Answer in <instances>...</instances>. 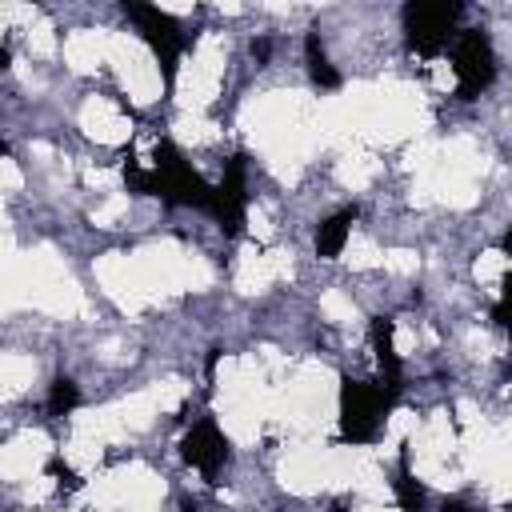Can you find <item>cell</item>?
Wrapping results in <instances>:
<instances>
[{
	"mask_svg": "<svg viewBox=\"0 0 512 512\" xmlns=\"http://www.w3.org/2000/svg\"><path fill=\"white\" fill-rule=\"evenodd\" d=\"M452 72H456V92L460 100H472L480 96L492 76H496V52L488 44V36L480 28H464L456 32V44H452Z\"/></svg>",
	"mask_w": 512,
	"mask_h": 512,
	"instance_id": "obj_1",
	"label": "cell"
},
{
	"mask_svg": "<svg viewBox=\"0 0 512 512\" xmlns=\"http://www.w3.org/2000/svg\"><path fill=\"white\" fill-rule=\"evenodd\" d=\"M388 392L384 384H368V380H344L340 388V432L356 444L372 440L380 428V416L388 408Z\"/></svg>",
	"mask_w": 512,
	"mask_h": 512,
	"instance_id": "obj_2",
	"label": "cell"
},
{
	"mask_svg": "<svg viewBox=\"0 0 512 512\" xmlns=\"http://www.w3.org/2000/svg\"><path fill=\"white\" fill-rule=\"evenodd\" d=\"M124 12L136 24V32L144 36V44L156 52V60L164 64V80H172L176 60H180V48H184V36H180L176 20L164 8H156V4H128Z\"/></svg>",
	"mask_w": 512,
	"mask_h": 512,
	"instance_id": "obj_3",
	"label": "cell"
},
{
	"mask_svg": "<svg viewBox=\"0 0 512 512\" xmlns=\"http://www.w3.org/2000/svg\"><path fill=\"white\" fill-rule=\"evenodd\" d=\"M456 16H460V4H444V0H436V4H408L404 8V28H408V40L416 44V52L436 56L448 44V36H452Z\"/></svg>",
	"mask_w": 512,
	"mask_h": 512,
	"instance_id": "obj_4",
	"label": "cell"
},
{
	"mask_svg": "<svg viewBox=\"0 0 512 512\" xmlns=\"http://www.w3.org/2000/svg\"><path fill=\"white\" fill-rule=\"evenodd\" d=\"M180 452H184V460H188L192 468H200L204 476H212V472H220L224 460H228V440H224V432L216 428V420H196V424L184 432Z\"/></svg>",
	"mask_w": 512,
	"mask_h": 512,
	"instance_id": "obj_5",
	"label": "cell"
},
{
	"mask_svg": "<svg viewBox=\"0 0 512 512\" xmlns=\"http://www.w3.org/2000/svg\"><path fill=\"white\" fill-rule=\"evenodd\" d=\"M372 352H376V364H380V380H384V392L396 396L400 388V352H396V340H392V320H372Z\"/></svg>",
	"mask_w": 512,
	"mask_h": 512,
	"instance_id": "obj_6",
	"label": "cell"
},
{
	"mask_svg": "<svg viewBox=\"0 0 512 512\" xmlns=\"http://www.w3.org/2000/svg\"><path fill=\"white\" fill-rule=\"evenodd\" d=\"M352 224H356V208H340V212H332V216L316 228V256L336 260V256L344 252L348 236H352Z\"/></svg>",
	"mask_w": 512,
	"mask_h": 512,
	"instance_id": "obj_7",
	"label": "cell"
},
{
	"mask_svg": "<svg viewBox=\"0 0 512 512\" xmlns=\"http://www.w3.org/2000/svg\"><path fill=\"white\" fill-rule=\"evenodd\" d=\"M304 52H308V72H312V80H316L320 88H336V84H340V72H336V68H332V60L324 56V44H320V36H316V32H308Z\"/></svg>",
	"mask_w": 512,
	"mask_h": 512,
	"instance_id": "obj_8",
	"label": "cell"
},
{
	"mask_svg": "<svg viewBox=\"0 0 512 512\" xmlns=\"http://www.w3.org/2000/svg\"><path fill=\"white\" fill-rule=\"evenodd\" d=\"M76 404H80V388H76V380H68V376L52 380V388H48V412H52V416H68Z\"/></svg>",
	"mask_w": 512,
	"mask_h": 512,
	"instance_id": "obj_9",
	"label": "cell"
},
{
	"mask_svg": "<svg viewBox=\"0 0 512 512\" xmlns=\"http://www.w3.org/2000/svg\"><path fill=\"white\" fill-rule=\"evenodd\" d=\"M396 496H400L404 512H424V488L416 484V476L408 468H400V476H396Z\"/></svg>",
	"mask_w": 512,
	"mask_h": 512,
	"instance_id": "obj_10",
	"label": "cell"
},
{
	"mask_svg": "<svg viewBox=\"0 0 512 512\" xmlns=\"http://www.w3.org/2000/svg\"><path fill=\"white\" fill-rule=\"evenodd\" d=\"M48 476L56 480V488H60V492H72V488H80V476H76V472H72V468H68L60 456H56V460H48Z\"/></svg>",
	"mask_w": 512,
	"mask_h": 512,
	"instance_id": "obj_11",
	"label": "cell"
},
{
	"mask_svg": "<svg viewBox=\"0 0 512 512\" xmlns=\"http://www.w3.org/2000/svg\"><path fill=\"white\" fill-rule=\"evenodd\" d=\"M496 320L512 332V272L504 276V296H500V308H496Z\"/></svg>",
	"mask_w": 512,
	"mask_h": 512,
	"instance_id": "obj_12",
	"label": "cell"
},
{
	"mask_svg": "<svg viewBox=\"0 0 512 512\" xmlns=\"http://www.w3.org/2000/svg\"><path fill=\"white\" fill-rule=\"evenodd\" d=\"M440 512H472V508H468V504H460V500H448Z\"/></svg>",
	"mask_w": 512,
	"mask_h": 512,
	"instance_id": "obj_13",
	"label": "cell"
},
{
	"mask_svg": "<svg viewBox=\"0 0 512 512\" xmlns=\"http://www.w3.org/2000/svg\"><path fill=\"white\" fill-rule=\"evenodd\" d=\"M180 512H192V508H180Z\"/></svg>",
	"mask_w": 512,
	"mask_h": 512,
	"instance_id": "obj_14",
	"label": "cell"
}]
</instances>
